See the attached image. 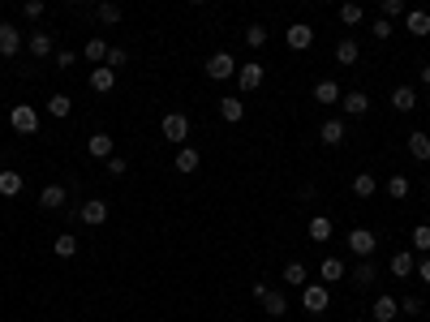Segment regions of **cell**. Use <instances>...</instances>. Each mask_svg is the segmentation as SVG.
Masks as SVG:
<instances>
[{
    "label": "cell",
    "instance_id": "6da1fadb",
    "mask_svg": "<svg viewBox=\"0 0 430 322\" xmlns=\"http://www.w3.org/2000/svg\"><path fill=\"white\" fill-rule=\"evenodd\" d=\"M159 134H164V142H172V147H185V138H189V116H185V112H168V116L159 121Z\"/></svg>",
    "mask_w": 430,
    "mask_h": 322
},
{
    "label": "cell",
    "instance_id": "7a4b0ae2",
    "mask_svg": "<svg viewBox=\"0 0 430 322\" xmlns=\"http://www.w3.org/2000/svg\"><path fill=\"white\" fill-rule=\"evenodd\" d=\"M327 305H331V293H327L323 280L301 288V310H306V314H327Z\"/></svg>",
    "mask_w": 430,
    "mask_h": 322
},
{
    "label": "cell",
    "instance_id": "3957f363",
    "mask_svg": "<svg viewBox=\"0 0 430 322\" xmlns=\"http://www.w3.org/2000/svg\"><path fill=\"white\" fill-rule=\"evenodd\" d=\"M26 52L35 56V60H52V56H56V43H52V35L39 26V30H30V35H26Z\"/></svg>",
    "mask_w": 430,
    "mask_h": 322
},
{
    "label": "cell",
    "instance_id": "277c9868",
    "mask_svg": "<svg viewBox=\"0 0 430 322\" xmlns=\"http://www.w3.org/2000/svg\"><path fill=\"white\" fill-rule=\"evenodd\" d=\"M202 73H206V77H211V82H228V77L237 73V60H232L228 52H215L211 60H206V64H202Z\"/></svg>",
    "mask_w": 430,
    "mask_h": 322
},
{
    "label": "cell",
    "instance_id": "5b68a950",
    "mask_svg": "<svg viewBox=\"0 0 430 322\" xmlns=\"http://www.w3.org/2000/svg\"><path fill=\"white\" fill-rule=\"evenodd\" d=\"M263 77H267V73H263V64H259V60L237 64V86H241L246 95H254V90H259V86H263Z\"/></svg>",
    "mask_w": 430,
    "mask_h": 322
},
{
    "label": "cell",
    "instance_id": "8992f818",
    "mask_svg": "<svg viewBox=\"0 0 430 322\" xmlns=\"http://www.w3.org/2000/svg\"><path fill=\"white\" fill-rule=\"evenodd\" d=\"M9 125H13V134H35V129H39V112L30 103H18L9 112Z\"/></svg>",
    "mask_w": 430,
    "mask_h": 322
},
{
    "label": "cell",
    "instance_id": "52a82bcc",
    "mask_svg": "<svg viewBox=\"0 0 430 322\" xmlns=\"http://www.w3.org/2000/svg\"><path fill=\"white\" fill-rule=\"evenodd\" d=\"M26 47V39H22V30L18 26H9V22H0V56L5 60H13Z\"/></svg>",
    "mask_w": 430,
    "mask_h": 322
},
{
    "label": "cell",
    "instance_id": "ba28073f",
    "mask_svg": "<svg viewBox=\"0 0 430 322\" xmlns=\"http://www.w3.org/2000/svg\"><path fill=\"white\" fill-rule=\"evenodd\" d=\"M379 249V236L370 228H353L348 232V253H357V258H370Z\"/></svg>",
    "mask_w": 430,
    "mask_h": 322
},
{
    "label": "cell",
    "instance_id": "9c48e42d",
    "mask_svg": "<svg viewBox=\"0 0 430 322\" xmlns=\"http://www.w3.org/2000/svg\"><path fill=\"white\" fill-rule=\"evenodd\" d=\"M284 43H289L293 52H306V47L314 43V26L310 22H293L289 30H284Z\"/></svg>",
    "mask_w": 430,
    "mask_h": 322
},
{
    "label": "cell",
    "instance_id": "30bf717a",
    "mask_svg": "<svg viewBox=\"0 0 430 322\" xmlns=\"http://www.w3.org/2000/svg\"><path fill=\"white\" fill-rule=\"evenodd\" d=\"M77 219L91 223V228H99V223L108 219V202H104V198H86L82 206H77Z\"/></svg>",
    "mask_w": 430,
    "mask_h": 322
},
{
    "label": "cell",
    "instance_id": "8fae6325",
    "mask_svg": "<svg viewBox=\"0 0 430 322\" xmlns=\"http://www.w3.org/2000/svg\"><path fill=\"white\" fill-rule=\"evenodd\" d=\"M387 271H392V275H396V280H409V275H413V271H418V253H413V249H401V253H392V262H387Z\"/></svg>",
    "mask_w": 430,
    "mask_h": 322
},
{
    "label": "cell",
    "instance_id": "7c38bea8",
    "mask_svg": "<svg viewBox=\"0 0 430 322\" xmlns=\"http://www.w3.org/2000/svg\"><path fill=\"white\" fill-rule=\"evenodd\" d=\"M91 90H95V95H112V90H117V69H108V64H95Z\"/></svg>",
    "mask_w": 430,
    "mask_h": 322
},
{
    "label": "cell",
    "instance_id": "4fadbf2b",
    "mask_svg": "<svg viewBox=\"0 0 430 322\" xmlns=\"http://www.w3.org/2000/svg\"><path fill=\"white\" fill-rule=\"evenodd\" d=\"M340 108H344V116H366L370 112V95L348 90V95H340Z\"/></svg>",
    "mask_w": 430,
    "mask_h": 322
},
{
    "label": "cell",
    "instance_id": "5bb4252c",
    "mask_svg": "<svg viewBox=\"0 0 430 322\" xmlns=\"http://www.w3.org/2000/svg\"><path fill=\"white\" fill-rule=\"evenodd\" d=\"M318 142H323V147H340V142H344V121L340 116L323 121V125H318Z\"/></svg>",
    "mask_w": 430,
    "mask_h": 322
},
{
    "label": "cell",
    "instance_id": "9a60e30c",
    "mask_svg": "<svg viewBox=\"0 0 430 322\" xmlns=\"http://www.w3.org/2000/svg\"><path fill=\"white\" fill-rule=\"evenodd\" d=\"M331 232H336V228H331V219H327V215H314V219L306 223V236L314 240V245H327Z\"/></svg>",
    "mask_w": 430,
    "mask_h": 322
},
{
    "label": "cell",
    "instance_id": "2e32d148",
    "mask_svg": "<svg viewBox=\"0 0 430 322\" xmlns=\"http://www.w3.org/2000/svg\"><path fill=\"white\" fill-rule=\"evenodd\" d=\"M396 314H401V297H379V301L370 305V318H374V322H392Z\"/></svg>",
    "mask_w": 430,
    "mask_h": 322
},
{
    "label": "cell",
    "instance_id": "e0dca14e",
    "mask_svg": "<svg viewBox=\"0 0 430 322\" xmlns=\"http://www.w3.org/2000/svg\"><path fill=\"white\" fill-rule=\"evenodd\" d=\"M405 30H409V35H418V39H426L430 35V13L426 9H409L405 13Z\"/></svg>",
    "mask_w": 430,
    "mask_h": 322
},
{
    "label": "cell",
    "instance_id": "ac0fdd59",
    "mask_svg": "<svg viewBox=\"0 0 430 322\" xmlns=\"http://www.w3.org/2000/svg\"><path fill=\"white\" fill-rule=\"evenodd\" d=\"M198 164H202V155H198L194 147H177V159H172V168H177L181 176H189V172H198Z\"/></svg>",
    "mask_w": 430,
    "mask_h": 322
},
{
    "label": "cell",
    "instance_id": "d6986e66",
    "mask_svg": "<svg viewBox=\"0 0 430 322\" xmlns=\"http://www.w3.org/2000/svg\"><path fill=\"white\" fill-rule=\"evenodd\" d=\"M409 155L418 159V164L430 159V134H426V129H413V134H409Z\"/></svg>",
    "mask_w": 430,
    "mask_h": 322
},
{
    "label": "cell",
    "instance_id": "ffe728a7",
    "mask_svg": "<svg viewBox=\"0 0 430 322\" xmlns=\"http://www.w3.org/2000/svg\"><path fill=\"white\" fill-rule=\"evenodd\" d=\"M65 185H43V193H39V206L43 211H60V206H65Z\"/></svg>",
    "mask_w": 430,
    "mask_h": 322
},
{
    "label": "cell",
    "instance_id": "44dd1931",
    "mask_svg": "<svg viewBox=\"0 0 430 322\" xmlns=\"http://www.w3.org/2000/svg\"><path fill=\"white\" fill-rule=\"evenodd\" d=\"M18 193H22V172L0 168V198H18Z\"/></svg>",
    "mask_w": 430,
    "mask_h": 322
},
{
    "label": "cell",
    "instance_id": "7402d4cb",
    "mask_svg": "<svg viewBox=\"0 0 430 322\" xmlns=\"http://www.w3.org/2000/svg\"><path fill=\"white\" fill-rule=\"evenodd\" d=\"M318 280L323 284H340L344 280V262L340 258H323V262H318Z\"/></svg>",
    "mask_w": 430,
    "mask_h": 322
},
{
    "label": "cell",
    "instance_id": "603a6c76",
    "mask_svg": "<svg viewBox=\"0 0 430 322\" xmlns=\"http://www.w3.org/2000/svg\"><path fill=\"white\" fill-rule=\"evenodd\" d=\"M219 116H224L228 125H237V121L246 116V103L237 99V95H224V99H219Z\"/></svg>",
    "mask_w": 430,
    "mask_h": 322
},
{
    "label": "cell",
    "instance_id": "cb8c5ba5",
    "mask_svg": "<svg viewBox=\"0 0 430 322\" xmlns=\"http://www.w3.org/2000/svg\"><path fill=\"white\" fill-rule=\"evenodd\" d=\"M392 108L396 112H413V108H418V90H413V86H396L392 90Z\"/></svg>",
    "mask_w": 430,
    "mask_h": 322
},
{
    "label": "cell",
    "instance_id": "d4e9b609",
    "mask_svg": "<svg viewBox=\"0 0 430 322\" xmlns=\"http://www.w3.org/2000/svg\"><path fill=\"white\" fill-rule=\"evenodd\" d=\"M340 95H344V90H340L336 82H331V77H323V82L314 86V99L323 103V108H327V103H340Z\"/></svg>",
    "mask_w": 430,
    "mask_h": 322
},
{
    "label": "cell",
    "instance_id": "484cf974",
    "mask_svg": "<svg viewBox=\"0 0 430 322\" xmlns=\"http://www.w3.org/2000/svg\"><path fill=\"white\" fill-rule=\"evenodd\" d=\"M86 151H91L95 159H112V134H91Z\"/></svg>",
    "mask_w": 430,
    "mask_h": 322
},
{
    "label": "cell",
    "instance_id": "4316f807",
    "mask_svg": "<svg viewBox=\"0 0 430 322\" xmlns=\"http://www.w3.org/2000/svg\"><path fill=\"white\" fill-rule=\"evenodd\" d=\"M357 60H361L357 39H340V43H336V64H357Z\"/></svg>",
    "mask_w": 430,
    "mask_h": 322
},
{
    "label": "cell",
    "instance_id": "83f0119b",
    "mask_svg": "<svg viewBox=\"0 0 430 322\" xmlns=\"http://www.w3.org/2000/svg\"><path fill=\"white\" fill-rule=\"evenodd\" d=\"M284 284L306 288V284H310V271H306V262H289V267H284Z\"/></svg>",
    "mask_w": 430,
    "mask_h": 322
},
{
    "label": "cell",
    "instance_id": "f1b7e54d",
    "mask_svg": "<svg viewBox=\"0 0 430 322\" xmlns=\"http://www.w3.org/2000/svg\"><path fill=\"white\" fill-rule=\"evenodd\" d=\"M263 310L272 314V318H284V314H289V297H284V293H267L263 297Z\"/></svg>",
    "mask_w": 430,
    "mask_h": 322
},
{
    "label": "cell",
    "instance_id": "f546056e",
    "mask_svg": "<svg viewBox=\"0 0 430 322\" xmlns=\"http://www.w3.org/2000/svg\"><path fill=\"white\" fill-rule=\"evenodd\" d=\"M374 189H379V181H374L370 172H357L353 176V193H357V198H374Z\"/></svg>",
    "mask_w": 430,
    "mask_h": 322
},
{
    "label": "cell",
    "instance_id": "4dcf8cb0",
    "mask_svg": "<svg viewBox=\"0 0 430 322\" xmlns=\"http://www.w3.org/2000/svg\"><path fill=\"white\" fill-rule=\"evenodd\" d=\"M374 280H379V267L370 262V258H361V267L353 271V284H361V288H370Z\"/></svg>",
    "mask_w": 430,
    "mask_h": 322
},
{
    "label": "cell",
    "instance_id": "1f68e13d",
    "mask_svg": "<svg viewBox=\"0 0 430 322\" xmlns=\"http://www.w3.org/2000/svg\"><path fill=\"white\" fill-rule=\"evenodd\" d=\"M340 22H344V26H361V22H366V13H361V5H357V0L340 5Z\"/></svg>",
    "mask_w": 430,
    "mask_h": 322
},
{
    "label": "cell",
    "instance_id": "d6a6232c",
    "mask_svg": "<svg viewBox=\"0 0 430 322\" xmlns=\"http://www.w3.org/2000/svg\"><path fill=\"white\" fill-rule=\"evenodd\" d=\"M95 18H99L104 26H117V22H121V9H117V0H104V5L95 9Z\"/></svg>",
    "mask_w": 430,
    "mask_h": 322
},
{
    "label": "cell",
    "instance_id": "836d02e7",
    "mask_svg": "<svg viewBox=\"0 0 430 322\" xmlns=\"http://www.w3.org/2000/svg\"><path fill=\"white\" fill-rule=\"evenodd\" d=\"M69 108H73L69 95H52V99H47V112H52L56 121H65V116H69Z\"/></svg>",
    "mask_w": 430,
    "mask_h": 322
},
{
    "label": "cell",
    "instance_id": "e575fe53",
    "mask_svg": "<svg viewBox=\"0 0 430 322\" xmlns=\"http://www.w3.org/2000/svg\"><path fill=\"white\" fill-rule=\"evenodd\" d=\"M52 249H56V258H73V253H77V236H73V232H60Z\"/></svg>",
    "mask_w": 430,
    "mask_h": 322
},
{
    "label": "cell",
    "instance_id": "d590c367",
    "mask_svg": "<svg viewBox=\"0 0 430 322\" xmlns=\"http://www.w3.org/2000/svg\"><path fill=\"white\" fill-rule=\"evenodd\" d=\"M246 47H250V52L267 47V26H246Z\"/></svg>",
    "mask_w": 430,
    "mask_h": 322
},
{
    "label": "cell",
    "instance_id": "8d00e7d4",
    "mask_svg": "<svg viewBox=\"0 0 430 322\" xmlns=\"http://www.w3.org/2000/svg\"><path fill=\"white\" fill-rule=\"evenodd\" d=\"M413 253H430V223L413 228Z\"/></svg>",
    "mask_w": 430,
    "mask_h": 322
},
{
    "label": "cell",
    "instance_id": "74e56055",
    "mask_svg": "<svg viewBox=\"0 0 430 322\" xmlns=\"http://www.w3.org/2000/svg\"><path fill=\"white\" fill-rule=\"evenodd\" d=\"M82 56H86V60H99V64H104V60H108V43H104V39H91V43L82 47Z\"/></svg>",
    "mask_w": 430,
    "mask_h": 322
},
{
    "label": "cell",
    "instance_id": "f35d334b",
    "mask_svg": "<svg viewBox=\"0 0 430 322\" xmlns=\"http://www.w3.org/2000/svg\"><path fill=\"white\" fill-rule=\"evenodd\" d=\"M387 198H409V176H387Z\"/></svg>",
    "mask_w": 430,
    "mask_h": 322
},
{
    "label": "cell",
    "instance_id": "ab89813d",
    "mask_svg": "<svg viewBox=\"0 0 430 322\" xmlns=\"http://www.w3.org/2000/svg\"><path fill=\"white\" fill-rule=\"evenodd\" d=\"M379 5H383V18H387V22H396V18H405V13H409L405 0H379Z\"/></svg>",
    "mask_w": 430,
    "mask_h": 322
},
{
    "label": "cell",
    "instance_id": "60d3db41",
    "mask_svg": "<svg viewBox=\"0 0 430 322\" xmlns=\"http://www.w3.org/2000/svg\"><path fill=\"white\" fill-rule=\"evenodd\" d=\"M392 30H396V26H392L387 18H379V22H370V35H374L379 43H387V39H392Z\"/></svg>",
    "mask_w": 430,
    "mask_h": 322
},
{
    "label": "cell",
    "instance_id": "b9f144b4",
    "mask_svg": "<svg viewBox=\"0 0 430 322\" xmlns=\"http://www.w3.org/2000/svg\"><path fill=\"white\" fill-rule=\"evenodd\" d=\"M22 18L26 22H39L43 18V0H22Z\"/></svg>",
    "mask_w": 430,
    "mask_h": 322
},
{
    "label": "cell",
    "instance_id": "7bdbcfd3",
    "mask_svg": "<svg viewBox=\"0 0 430 322\" xmlns=\"http://www.w3.org/2000/svg\"><path fill=\"white\" fill-rule=\"evenodd\" d=\"M52 64H56V69H73V64H77V52H69V47H60V52L52 56Z\"/></svg>",
    "mask_w": 430,
    "mask_h": 322
},
{
    "label": "cell",
    "instance_id": "ee69618b",
    "mask_svg": "<svg viewBox=\"0 0 430 322\" xmlns=\"http://www.w3.org/2000/svg\"><path fill=\"white\" fill-rule=\"evenodd\" d=\"M422 305H426L422 297H401V314H409V318H418V314H422Z\"/></svg>",
    "mask_w": 430,
    "mask_h": 322
},
{
    "label": "cell",
    "instance_id": "f6af8a7d",
    "mask_svg": "<svg viewBox=\"0 0 430 322\" xmlns=\"http://www.w3.org/2000/svg\"><path fill=\"white\" fill-rule=\"evenodd\" d=\"M125 60H130V52H125V47H108V60H104V64H108V69H121Z\"/></svg>",
    "mask_w": 430,
    "mask_h": 322
},
{
    "label": "cell",
    "instance_id": "bcb514c9",
    "mask_svg": "<svg viewBox=\"0 0 430 322\" xmlns=\"http://www.w3.org/2000/svg\"><path fill=\"white\" fill-rule=\"evenodd\" d=\"M104 168H108V176H125L130 172V164H125L121 155H112V159H104Z\"/></svg>",
    "mask_w": 430,
    "mask_h": 322
},
{
    "label": "cell",
    "instance_id": "7dc6e473",
    "mask_svg": "<svg viewBox=\"0 0 430 322\" xmlns=\"http://www.w3.org/2000/svg\"><path fill=\"white\" fill-rule=\"evenodd\" d=\"M267 293H272V288H267V284H263V280H259V284H250V297H254V301H263V297H267Z\"/></svg>",
    "mask_w": 430,
    "mask_h": 322
},
{
    "label": "cell",
    "instance_id": "c3c4849f",
    "mask_svg": "<svg viewBox=\"0 0 430 322\" xmlns=\"http://www.w3.org/2000/svg\"><path fill=\"white\" fill-rule=\"evenodd\" d=\"M418 271H422V284H430V253H422V262H418Z\"/></svg>",
    "mask_w": 430,
    "mask_h": 322
},
{
    "label": "cell",
    "instance_id": "681fc988",
    "mask_svg": "<svg viewBox=\"0 0 430 322\" xmlns=\"http://www.w3.org/2000/svg\"><path fill=\"white\" fill-rule=\"evenodd\" d=\"M422 86H430V64H422Z\"/></svg>",
    "mask_w": 430,
    "mask_h": 322
},
{
    "label": "cell",
    "instance_id": "f907efd6",
    "mask_svg": "<svg viewBox=\"0 0 430 322\" xmlns=\"http://www.w3.org/2000/svg\"><path fill=\"white\" fill-rule=\"evenodd\" d=\"M189 5H206V0H189Z\"/></svg>",
    "mask_w": 430,
    "mask_h": 322
},
{
    "label": "cell",
    "instance_id": "816d5d0a",
    "mask_svg": "<svg viewBox=\"0 0 430 322\" xmlns=\"http://www.w3.org/2000/svg\"><path fill=\"white\" fill-rule=\"evenodd\" d=\"M65 5H82V0H65Z\"/></svg>",
    "mask_w": 430,
    "mask_h": 322
},
{
    "label": "cell",
    "instance_id": "f5cc1de1",
    "mask_svg": "<svg viewBox=\"0 0 430 322\" xmlns=\"http://www.w3.org/2000/svg\"><path fill=\"white\" fill-rule=\"evenodd\" d=\"M426 198H430V185H426Z\"/></svg>",
    "mask_w": 430,
    "mask_h": 322
},
{
    "label": "cell",
    "instance_id": "db71d44e",
    "mask_svg": "<svg viewBox=\"0 0 430 322\" xmlns=\"http://www.w3.org/2000/svg\"><path fill=\"white\" fill-rule=\"evenodd\" d=\"M353 322H366V318H353Z\"/></svg>",
    "mask_w": 430,
    "mask_h": 322
}]
</instances>
